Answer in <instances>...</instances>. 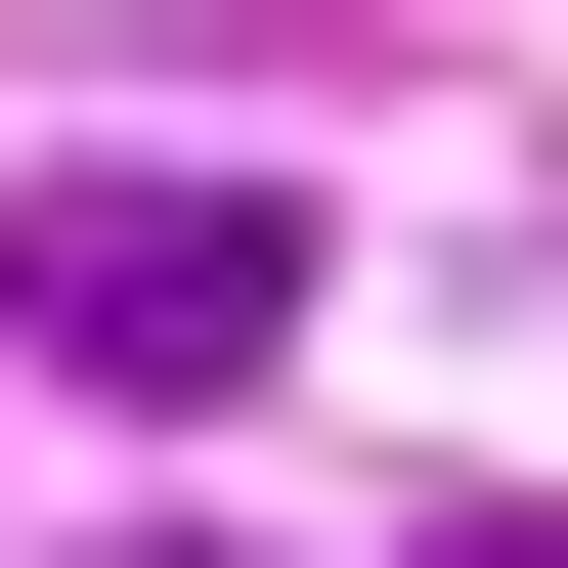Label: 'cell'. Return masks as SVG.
Returning a JSON list of instances; mask_svg holds the SVG:
<instances>
[{
    "label": "cell",
    "mask_w": 568,
    "mask_h": 568,
    "mask_svg": "<svg viewBox=\"0 0 568 568\" xmlns=\"http://www.w3.org/2000/svg\"><path fill=\"white\" fill-rule=\"evenodd\" d=\"M0 351L44 394H263L306 351V219L263 175H0Z\"/></svg>",
    "instance_id": "6da1fadb"
},
{
    "label": "cell",
    "mask_w": 568,
    "mask_h": 568,
    "mask_svg": "<svg viewBox=\"0 0 568 568\" xmlns=\"http://www.w3.org/2000/svg\"><path fill=\"white\" fill-rule=\"evenodd\" d=\"M437 568H568V525H437Z\"/></svg>",
    "instance_id": "7a4b0ae2"
}]
</instances>
